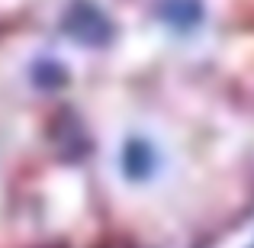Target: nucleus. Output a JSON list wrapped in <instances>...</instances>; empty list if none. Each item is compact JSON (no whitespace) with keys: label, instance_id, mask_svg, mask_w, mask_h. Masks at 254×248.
Segmentation results:
<instances>
[{"label":"nucleus","instance_id":"f257e3e1","mask_svg":"<svg viewBox=\"0 0 254 248\" xmlns=\"http://www.w3.org/2000/svg\"><path fill=\"white\" fill-rule=\"evenodd\" d=\"M62 26L74 42L81 45H106L113 39V23L100 6H93L90 0H74L64 10Z\"/></svg>","mask_w":254,"mask_h":248},{"label":"nucleus","instance_id":"f03ea898","mask_svg":"<svg viewBox=\"0 0 254 248\" xmlns=\"http://www.w3.org/2000/svg\"><path fill=\"white\" fill-rule=\"evenodd\" d=\"M123 171L126 177L132 180H145L151 171H155V152H151L148 142H142V139H132V142H126L123 149Z\"/></svg>","mask_w":254,"mask_h":248},{"label":"nucleus","instance_id":"7ed1b4c3","mask_svg":"<svg viewBox=\"0 0 254 248\" xmlns=\"http://www.w3.org/2000/svg\"><path fill=\"white\" fill-rule=\"evenodd\" d=\"M52 139H55L58 152H62L64 158H81L84 149H87V136L81 129V123L71 116H64V123H58L55 129H52Z\"/></svg>","mask_w":254,"mask_h":248},{"label":"nucleus","instance_id":"20e7f679","mask_svg":"<svg viewBox=\"0 0 254 248\" xmlns=\"http://www.w3.org/2000/svg\"><path fill=\"white\" fill-rule=\"evenodd\" d=\"M158 13H161L164 23L180 26V29H190V26H196L199 19H203V6H199V0H161Z\"/></svg>","mask_w":254,"mask_h":248},{"label":"nucleus","instance_id":"39448f33","mask_svg":"<svg viewBox=\"0 0 254 248\" xmlns=\"http://www.w3.org/2000/svg\"><path fill=\"white\" fill-rule=\"evenodd\" d=\"M32 81L39 87H62L68 81V75H64V68L55 65V62H39L36 68H32Z\"/></svg>","mask_w":254,"mask_h":248},{"label":"nucleus","instance_id":"423d86ee","mask_svg":"<svg viewBox=\"0 0 254 248\" xmlns=\"http://www.w3.org/2000/svg\"><path fill=\"white\" fill-rule=\"evenodd\" d=\"M251 248H254V245H251Z\"/></svg>","mask_w":254,"mask_h":248}]
</instances>
